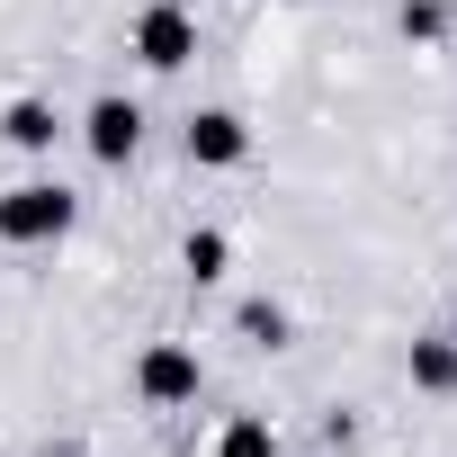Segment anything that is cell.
<instances>
[{
	"instance_id": "cell-6",
	"label": "cell",
	"mask_w": 457,
	"mask_h": 457,
	"mask_svg": "<svg viewBox=\"0 0 457 457\" xmlns=\"http://www.w3.org/2000/svg\"><path fill=\"white\" fill-rule=\"evenodd\" d=\"M72 126H63V108L54 99H10V108H0V144H10V153H54Z\"/></svg>"
},
{
	"instance_id": "cell-9",
	"label": "cell",
	"mask_w": 457,
	"mask_h": 457,
	"mask_svg": "<svg viewBox=\"0 0 457 457\" xmlns=\"http://www.w3.org/2000/svg\"><path fill=\"white\" fill-rule=\"evenodd\" d=\"M287 332H296V323H287L278 296H243V305H234V341H243V350H287Z\"/></svg>"
},
{
	"instance_id": "cell-10",
	"label": "cell",
	"mask_w": 457,
	"mask_h": 457,
	"mask_svg": "<svg viewBox=\"0 0 457 457\" xmlns=\"http://www.w3.org/2000/svg\"><path fill=\"white\" fill-rule=\"evenodd\" d=\"M206 457H278V430H270L261 412H234V421L215 430V448H206Z\"/></svg>"
},
{
	"instance_id": "cell-8",
	"label": "cell",
	"mask_w": 457,
	"mask_h": 457,
	"mask_svg": "<svg viewBox=\"0 0 457 457\" xmlns=\"http://www.w3.org/2000/svg\"><path fill=\"white\" fill-rule=\"evenodd\" d=\"M179 270H188V287H224V270H234V234H224V224H188Z\"/></svg>"
},
{
	"instance_id": "cell-13",
	"label": "cell",
	"mask_w": 457,
	"mask_h": 457,
	"mask_svg": "<svg viewBox=\"0 0 457 457\" xmlns=\"http://www.w3.org/2000/svg\"><path fill=\"white\" fill-rule=\"evenodd\" d=\"M448 332H457V323H448Z\"/></svg>"
},
{
	"instance_id": "cell-4",
	"label": "cell",
	"mask_w": 457,
	"mask_h": 457,
	"mask_svg": "<svg viewBox=\"0 0 457 457\" xmlns=\"http://www.w3.org/2000/svg\"><path fill=\"white\" fill-rule=\"evenodd\" d=\"M81 144H90L99 170H126V162L144 153V108H135L126 90H99V99L81 108Z\"/></svg>"
},
{
	"instance_id": "cell-2",
	"label": "cell",
	"mask_w": 457,
	"mask_h": 457,
	"mask_svg": "<svg viewBox=\"0 0 457 457\" xmlns=\"http://www.w3.org/2000/svg\"><path fill=\"white\" fill-rule=\"evenodd\" d=\"M126 54L144 72H188L197 63V10L188 0H144V10L126 19Z\"/></svg>"
},
{
	"instance_id": "cell-7",
	"label": "cell",
	"mask_w": 457,
	"mask_h": 457,
	"mask_svg": "<svg viewBox=\"0 0 457 457\" xmlns=\"http://www.w3.org/2000/svg\"><path fill=\"white\" fill-rule=\"evenodd\" d=\"M403 377H412V395L448 403V395H457V332H421V341L403 350Z\"/></svg>"
},
{
	"instance_id": "cell-5",
	"label": "cell",
	"mask_w": 457,
	"mask_h": 457,
	"mask_svg": "<svg viewBox=\"0 0 457 457\" xmlns=\"http://www.w3.org/2000/svg\"><path fill=\"white\" fill-rule=\"evenodd\" d=\"M179 153H188V170H243V162H252V126H243V108H188Z\"/></svg>"
},
{
	"instance_id": "cell-11",
	"label": "cell",
	"mask_w": 457,
	"mask_h": 457,
	"mask_svg": "<svg viewBox=\"0 0 457 457\" xmlns=\"http://www.w3.org/2000/svg\"><path fill=\"white\" fill-rule=\"evenodd\" d=\"M395 28H403L412 46H439V37H448V0H403V10H395Z\"/></svg>"
},
{
	"instance_id": "cell-1",
	"label": "cell",
	"mask_w": 457,
	"mask_h": 457,
	"mask_svg": "<svg viewBox=\"0 0 457 457\" xmlns=\"http://www.w3.org/2000/svg\"><path fill=\"white\" fill-rule=\"evenodd\" d=\"M72 224H81V188H63V179L0 188V243H10V252H63Z\"/></svg>"
},
{
	"instance_id": "cell-12",
	"label": "cell",
	"mask_w": 457,
	"mask_h": 457,
	"mask_svg": "<svg viewBox=\"0 0 457 457\" xmlns=\"http://www.w3.org/2000/svg\"><path fill=\"white\" fill-rule=\"evenodd\" d=\"M278 10H287V0H278Z\"/></svg>"
},
{
	"instance_id": "cell-3",
	"label": "cell",
	"mask_w": 457,
	"mask_h": 457,
	"mask_svg": "<svg viewBox=\"0 0 457 457\" xmlns=\"http://www.w3.org/2000/svg\"><path fill=\"white\" fill-rule=\"evenodd\" d=\"M197 395H206L197 341H144V359H135V403H144V412H188Z\"/></svg>"
}]
</instances>
